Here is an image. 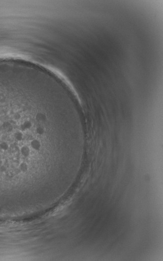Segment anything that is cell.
<instances>
[{"label":"cell","mask_w":163,"mask_h":261,"mask_svg":"<svg viewBox=\"0 0 163 261\" xmlns=\"http://www.w3.org/2000/svg\"><path fill=\"white\" fill-rule=\"evenodd\" d=\"M79 132L74 116L43 80L0 70V180L11 182L35 151L66 143Z\"/></svg>","instance_id":"cell-1"}]
</instances>
